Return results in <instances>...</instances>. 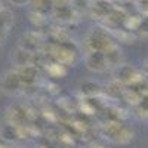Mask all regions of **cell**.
I'll use <instances>...</instances> for the list:
<instances>
[{
	"mask_svg": "<svg viewBox=\"0 0 148 148\" xmlns=\"http://www.w3.org/2000/svg\"><path fill=\"white\" fill-rule=\"evenodd\" d=\"M80 93L86 98H95L102 93V86L95 80H86L80 84Z\"/></svg>",
	"mask_w": 148,
	"mask_h": 148,
	"instance_id": "obj_5",
	"label": "cell"
},
{
	"mask_svg": "<svg viewBox=\"0 0 148 148\" xmlns=\"http://www.w3.org/2000/svg\"><path fill=\"white\" fill-rule=\"evenodd\" d=\"M93 8L99 12V14L102 15V16H108L111 12L114 10V5L111 3V0H95V5H93Z\"/></svg>",
	"mask_w": 148,
	"mask_h": 148,
	"instance_id": "obj_9",
	"label": "cell"
},
{
	"mask_svg": "<svg viewBox=\"0 0 148 148\" xmlns=\"http://www.w3.org/2000/svg\"><path fill=\"white\" fill-rule=\"evenodd\" d=\"M8 2L10 5H14V6H18V8H24V6H27L31 0H8Z\"/></svg>",
	"mask_w": 148,
	"mask_h": 148,
	"instance_id": "obj_12",
	"label": "cell"
},
{
	"mask_svg": "<svg viewBox=\"0 0 148 148\" xmlns=\"http://www.w3.org/2000/svg\"><path fill=\"white\" fill-rule=\"evenodd\" d=\"M12 24H14V15L10 14V10L3 8L0 10V30L8 31Z\"/></svg>",
	"mask_w": 148,
	"mask_h": 148,
	"instance_id": "obj_10",
	"label": "cell"
},
{
	"mask_svg": "<svg viewBox=\"0 0 148 148\" xmlns=\"http://www.w3.org/2000/svg\"><path fill=\"white\" fill-rule=\"evenodd\" d=\"M3 9V3H2V0H0V10Z\"/></svg>",
	"mask_w": 148,
	"mask_h": 148,
	"instance_id": "obj_14",
	"label": "cell"
},
{
	"mask_svg": "<svg viewBox=\"0 0 148 148\" xmlns=\"http://www.w3.org/2000/svg\"><path fill=\"white\" fill-rule=\"evenodd\" d=\"M136 31H138L141 36L148 37V15H144L142 18H139V22H138Z\"/></svg>",
	"mask_w": 148,
	"mask_h": 148,
	"instance_id": "obj_11",
	"label": "cell"
},
{
	"mask_svg": "<svg viewBox=\"0 0 148 148\" xmlns=\"http://www.w3.org/2000/svg\"><path fill=\"white\" fill-rule=\"evenodd\" d=\"M22 86L21 77L18 71H8L2 79V88L6 92H16Z\"/></svg>",
	"mask_w": 148,
	"mask_h": 148,
	"instance_id": "obj_4",
	"label": "cell"
},
{
	"mask_svg": "<svg viewBox=\"0 0 148 148\" xmlns=\"http://www.w3.org/2000/svg\"><path fill=\"white\" fill-rule=\"evenodd\" d=\"M84 64L92 73H104L108 70L107 56L102 51H89L84 58Z\"/></svg>",
	"mask_w": 148,
	"mask_h": 148,
	"instance_id": "obj_2",
	"label": "cell"
},
{
	"mask_svg": "<svg viewBox=\"0 0 148 148\" xmlns=\"http://www.w3.org/2000/svg\"><path fill=\"white\" fill-rule=\"evenodd\" d=\"M105 56H107L108 68H117L123 64V53L116 45L111 46L108 51H105Z\"/></svg>",
	"mask_w": 148,
	"mask_h": 148,
	"instance_id": "obj_6",
	"label": "cell"
},
{
	"mask_svg": "<svg viewBox=\"0 0 148 148\" xmlns=\"http://www.w3.org/2000/svg\"><path fill=\"white\" fill-rule=\"evenodd\" d=\"M31 58H33L31 52H28L27 49H24V47H18L16 52L14 53V62H15L16 67L22 68V67L31 64Z\"/></svg>",
	"mask_w": 148,
	"mask_h": 148,
	"instance_id": "obj_8",
	"label": "cell"
},
{
	"mask_svg": "<svg viewBox=\"0 0 148 148\" xmlns=\"http://www.w3.org/2000/svg\"><path fill=\"white\" fill-rule=\"evenodd\" d=\"M88 45L90 46V51H108L111 46H114L113 39L110 37V34L107 33V30L104 28H92L89 37H88Z\"/></svg>",
	"mask_w": 148,
	"mask_h": 148,
	"instance_id": "obj_1",
	"label": "cell"
},
{
	"mask_svg": "<svg viewBox=\"0 0 148 148\" xmlns=\"http://www.w3.org/2000/svg\"><path fill=\"white\" fill-rule=\"evenodd\" d=\"M19 73V77H21V82L22 84H34L37 77H39V71H37V68L34 65H25L22 67Z\"/></svg>",
	"mask_w": 148,
	"mask_h": 148,
	"instance_id": "obj_7",
	"label": "cell"
},
{
	"mask_svg": "<svg viewBox=\"0 0 148 148\" xmlns=\"http://www.w3.org/2000/svg\"><path fill=\"white\" fill-rule=\"evenodd\" d=\"M139 107L144 110V111H148V93L142 95L141 99H139Z\"/></svg>",
	"mask_w": 148,
	"mask_h": 148,
	"instance_id": "obj_13",
	"label": "cell"
},
{
	"mask_svg": "<svg viewBox=\"0 0 148 148\" xmlns=\"http://www.w3.org/2000/svg\"><path fill=\"white\" fill-rule=\"evenodd\" d=\"M114 77L117 82L120 83H135V82H139L141 77H139V71L135 68L133 65H127V64H121L120 67L116 68V73H114Z\"/></svg>",
	"mask_w": 148,
	"mask_h": 148,
	"instance_id": "obj_3",
	"label": "cell"
}]
</instances>
